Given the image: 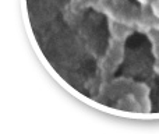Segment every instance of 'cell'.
Wrapping results in <instances>:
<instances>
[{"instance_id": "cell-1", "label": "cell", "mask_w": 159, "mask_h": 134, "mask_svg": "<svg viewBox=\"0 0 159 134\" xmlns=\"http://www.w3.org/2000/svg\"><path fill=\"white\" fill-rule=\"evenodd\" d=\"M24 27L48 73L78 101L159 120V0H21Z\"/></svg>"}]
</instances>
